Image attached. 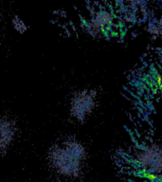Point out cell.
Instances as JSON below:
<instances>
[{
  "label": "cell",
  "instance_id": "obj_1",
  "mask_svg": "<svg viewBox=\"0 0 162 182\" xmlns=\"http://www.w3.org/2000/svg\"><path fill=\"white\" fill-rule=\"evenodd\" d=\"M86 158L83 143L73 137L54 143L47 154V160L54 174L64 178H76L80 176Z\"/></svg>",
  "mask_w": 162,
  "mask_h": 182
},
{
  "label": "cell",
  "instance_id": "obj_2",
  "mask_svg": "<svg viewBox=\"0 0 162 182\" xmlns=\"http://www.w3.org/2000/svg\"><path fill=\"white\" fill-rule=\"evenodd\" d=\"M97 92L93 89L77 91L69 102V113L74 120L83 122L93 111L96 105Z\"/></svg>",
  "mask_w": 162,
  "mask_h": 182
},
{
  "label": "cell",
  "instance_id": "obj_3",
  "mask_svg": "<svg viewBox=\"0 0 162 182\" xmlns=\"http://www.w3.org/2000/svg\"><path fill=\"white\" fill-rule=\"evenodd\" d=\"M16 123L12 118L0 113V156L5 155L16 136Z\"/></svg>",
  "mask_w": 162,
  "mask_h": 182
}]
</instances>
